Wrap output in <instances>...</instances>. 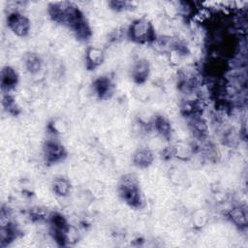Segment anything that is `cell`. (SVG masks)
Returning a JSON list of instances; mask_svg holds the SVG:
<instances>
[{"label": "cell", "instance_id": "obj_14", "mask_svg": "<svg viewBox=\"0 0 248 248\" xmlns=\"http://www.w3.org/2000/svg\"><path fill=\"white\" fill-rule=\"evenodd\" d=\"M50 127H51V131L55 134H64L65 132H67V129H68L66 122L60 118L54 119L50 123Z\"/></svg>", "mask_w": 248, "mask_h": 248}, {"label": "cell", "instance_id": "obj_7", "mask_svg": "<svg viewBox=\"0 0 248 248\" xmlns=\"http://www.w3.org/2000/svg\"><path fill=\"white\" fill-rule=\"evenodd\" d=\"M134 164L139 168H147L149 167L153 160L154 155L150 148L148 147H139L132 156Z\"/></svg>", "mask_w": 248, "mask_h": 248}, {"label": "cell", "instance_id": "obj_9", "mask_svg": "<svg viewBox=\"0 0 248 248\" xmlns=\"http://www.w3.org/2000/svg\"><path fill=\"white\" fill-rule=\"evenodd\" d=\"M105 60V52L98 46H89L85 51V61L89 69L100 66Z\"/></svg>", "mask_w": 248, "mask_h": 248}, {"label": "cell", "instance_id": "obj_8", "mask_svg": "<svg viewBox=\"0 0 248 248\" xmlns=\"http://www.w3.org/2000/svg\"><path fill=\"white\" fill-rule=\"evenodd\" d=\"M18 81V76L16 71L11 67L6 66L1 71V86L3 90L10 91L15 88V86L17 84Z\"/></svg>", "mask_w": 248, "mask_h": 248}, {"label": "cell", "instance_id": "obj_10", "mask_svg": "<svg viewBox=\"0 0 248 248\" xmlns=\"http://www.w3.org/2000/svg\"><path fill=\"white\" fill-rule=\"evenodd\" d=\"M23 65L26 71L31 76H36L43 70V62L41 57L34 52H29L25 54L23 58Z\"/></svg>", "mask_w": 248, "mask_h": 248}, {"label": "cell", "instance_id": "obj_2", "mask_svg": "<svg viewBox=\"0 0 248 248\" xmlns=\"http://www.w3.org/2000/svg\"><path fill=\"white\" fill-rule=\"evenodd\" d=\"M129 38L138 44H146L154 42L155 29L152 23L146 18L135 19L128 28Z\"/></svg>", "mask_w": 248, "mask_h": 248}, {"label": "cell", "instance_id": "obj_11", "mask_svg": "<svg viewBox=\"0 0 248 248\" xmlns=\"http://www.w3.org/2000/svg\"><path fill=\"white\" fill-rule=\"evenodd\" d=\"M230 217L232 219V222L239 227L240 229L245 228L248 221V214L246 210V206L244 204H238L233 206L230 210Z\"/></svg>", "mask_w": 248, "mask_h": 248}, {"label": "cell", "instance_id": "obj_1", "mask_svg": "<svg viewBox=\"0 0 248 248\" xmlns=\"http://www.w3.org/2000/svg\"><path fill=\"white\" fill-rule=\"evenodd\" d=\"M118 191L122 200L130 206L140 207L142 204V196L138 180L133 174H126L121 178Z\"/></svg>", "mask_w": 248, "mask_h": 248}, {"label": "cell", "instance_id": "obj_13", "mask_svg": "<svg viewBox=\"0 0 248 248\" xmlns=\"http://www.w3.org/2000/svg\"><path fill=\"white\" fill-rule=\"evenodd\" d=\"M52 189L55 195L60 198H66L71 192V183L64 177H56L52 183Z\"/></svg>", "mask_w": 248, "mask_h": 248}, {"label": "cell", "instance_id": "obj_15", "mask_svg": "<svg viewBox=\"0 0 248 248\" xmlns=\"http://www.w3.org/2000/svg\"><path fill=\"white\" fill-rule=\"evenodd\" d=\"M207 222V215L202 210H197L193 214V223L196 227H203Z\"/></svg>", "mask_w": 248, "mask_h": 248}, {"label": "cell", "instance_id": "obj_3", "mask_svg": "<svg viewBox=\"0 0 248 248\" xmlns=\"http://www.w3.org/2000/svg\"><path fill=\"white\" fill-rule=\"evenodd\" d=\"M7 21L9 28L18 37H24L30 31L31 23L29 18L17 11L11 12Z\"/></svg>", "mask_w": 248, "mask_h": 248}, {"label": "cell", "instance_id": "obj_5", "mask_svg": "<svg viewBox=\"0 0 248 248\" xmlns=\"http://www.w3.org/2000/svg\"><path fill=\"white\" fill-rule=\"evenodd\" d=\"M150 71H151V65L148 62V60L144 58H139L132 64L131 75L133 79L136 82L141 84L150 76Z\"/></svg>", "mask_w": 248, "mask_h": 248}, {"label": "cell", "instance_id": "obj_4", "mask_svg": "<svg viewBox=\"0 0 248 248\" xmlns=\"http://www.w3.org/2000/svg\"><path fill=\"white\" fill-rule=\"evenodd\" d=\"M43 153L45 160L49 164L57 163L63 160L66 156L64 146L55 140H47L44 145Z\"/></svg>", "mask_w": 248, "mask_h": 248}, {"label": "cell", "instance_id": "obj_6", "mask_svg": "<svg viewBox=\"0 0 248 248\" xmlns=\"http://www.w3.org/2000/svg\"><path fill=\"white\" fill-rule=\"evenodd\" d=\"M93 90L95 94L103 100L109 99L114 91V86L110 78L108 77H100L94 81Z\"/></svg>", "mask_w": 248, "mask_h": 248}, {"label": "cell", "instance_id": "obj_12", "mask_svg": "<svg viewBox=\"0 0 248 248\" xmlns=\"http://www.w3.org/2000/svg\"><path fill=\"white\" fill-rule=\"evenodd\" d=\"M154 126H155V130L157 131L160 137L165 139H168L170 137L172 128H171L170 122L167 117L162 115L156 116L154 120Z\"/></svg>", "mask_w": 248, "mask_h": 248}]
</instances>
